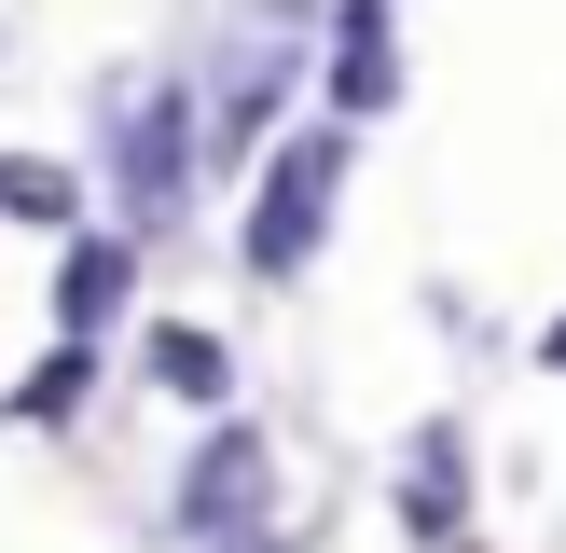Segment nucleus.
<instances>
[{
	"label": "nucleus",
	"instance_id": "f257e3e1",
	"mask_svg": "<svg viewBox=\"0 0 566 553\" xmlns=\"http://www.w3.org/2000/svg\"><path fill=\"white\" fill-rule=\"evenodd\" d=\"M332 208H346V111L263 153V194H249V276H263V291H291V276L318 263Z\"/></svg>",
	"mask_w": 566,
	"mask_h": 553
},
{
	"label": "nucleus",
	"instance_id": "f03ea898",
	"mask_svg": "<svg viewBox=\"0 0 566 553\" xmlns=\"http://www.w3.org/2000/svg\"><path fill=\"white\" fill-rule=\"evenodd\" d=\"M193 153H208V97L193 83H125L111 97V180H125V221H166L193 194Z\"/></svg>",
	"mask_w": 566,
	"mask_h": 553
},
{
	"label": "nucleus",
	"instance_id": "7ed1b4c3",
	"mask_svg": "<svg viewBox=\"0 0 566 553\" xmlns=\"http://www.w3.org/2000/svg\"><path fill=\"white\" fill-rule=\"evenodd\" d=\"M166 525H180V540H276V457H263L249 415H208V442H193Z\"/></svg>",
	"mask_w": 566,
	"mask_h": 553
},
{
	"label": "nucleus",
	"instance_id": "20e7f679",
	"mask_svg": "<svg viewBox=\"0 0 566 553\" xmlns=\"http://www.w3.org/2000/svg\"><path fill=\"white\" fill-rule=\"evenodd\" d=\"M276 97H291V28H263V42H235L208 70V153H235V138L276 125Z\"/></svg>",
	"mask_w": 566,
	"mask_h": 553
},
{
	"label": "nucleus",
	"instance_id": "39448f33",
	"mask_svg": "<svg viewBox=\"0 0 566 553\" xmlns=\"http://www.w3.org/2000/svg\"><path fill=\"white\" fill-rule=\"evenodd\" d=\"M387 97H401V42H387V0H346V14H332V111H346V125H374Z\"/></svg>",
	"mask_w": 566,
	"mask_h": 553
},
{
	"label": "nucleus",
	"instance_id": "423d86ee",
	"mask_svg": "<svg viewBox=\"0 0 566 553\" xmlns=\"http://www.w3.org/2000/svg\"><path fill=\"white\" fill-rule=\"evenodd\" d=\"M401 540H470V442L457 429H415V457H401Z\"/></svg>",
	"mask_w": 566,
	"mask_h": 553
},
{
	"label": "nucleus",
	"instance_id": "0eeeda50",
	"mask_svg": "<svg viewBox=\"0 0 566 553\" xmlns=\"http://www.w3.org/2000/svg\"><path fill=\"white\" fill-rule=\"evenodd\" d=\"M138 291V249L125 236H70V263H55V332H111Z\"/></svg>",
	"mask_w": 566,
	"mask_h": 553
},
{
	"label": "nucleus",
	"instance_id": "6e6552de",
	"mask_svg": "<svg viewBox=\"0 0 566 553\" xmlns=\"http://www.w3.org/2000/svg\"><path fill=\"white\" fill-rule=\"evenodd\" d=\"M0 221H42V236H83V180L42 153H0Z\"/></svg>",
	"mask_w": 566,
	"mask_h": 553
},
{
	"label": "nucleus",
	"instance_id": "1a4fd4ad",
	"mask_svg": "<svg viewBox=\"0 0 566 553\" xmlns=\"http://www.w3.org/2000/svg\"><path fill=\"white\" fill-rule=\"evenodd\" d=\"M153 387H180V401H235V359H221V332L166 319V332H153Z\"/></svg>",
	"mask_w": 566,
	"mask_h": 553
},
{
	"label": "nucleus",
	"instance_id": "9d476101",
	"mask_svg": "<svg viewBox=\"0 0 566 553\" xmlns=\"http://www.w3.org/2000/svg\"><path fill=\"white\" fill-rule=\"evenodd\" d=\"M83 401H97V332H70V346L14 387V415H42V429H55V415H83Z\"/></svg>",
	"mask_w": 566,
	"mask_h": 553
},
{
	"label": "nucleus",
	"instance_id": "9b49d317",
	"mask_svg": "<svg viewBox=\"0 0 566 553\" xmlns=\"http://www.w3.org/2000/svg\"><path fill=\"white\" fill-rule=\"evenodd\" d=\"M553 359H566V319H553Z\"/></svg>",
	"mask_w": 566,
	"mask_h": 553
}]
</instances>
